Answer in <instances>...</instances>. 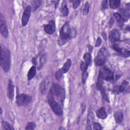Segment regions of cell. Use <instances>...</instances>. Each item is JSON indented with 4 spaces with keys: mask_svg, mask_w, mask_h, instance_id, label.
I'll return each mask as SVG.
<instances>
[{
    "mask_svg": "<svg viewBox=\"0 0 130 130\" xmlns=\"http://www.w3.org/2000/svg\"><path fill=\"white\" fill-rule=\"evenodd\" d=\"M0 63L4 71L7 72L9 71L11 64V55L10 51L4 46H1V57Z\"/></svg>",
    "mask_w": 130,
    "mask_h": 130,
    "instance_id": "1",
    "label": "cell"
},
{
    "mask_svg": "<svg viewBox=\"0 0 130 130\" xmlns=\"http://www.w3.org/2000/svg\"><path fill=\"white\" fill-rule=\"evenodd\" d=\"M59 35L60 40L59 42H60L59 44L60 45L66 43L70 39L72 36V31L68 23H65L62 27L59 32Z\"/></svg>",
    "mask_w": 130,
    "mask_h": 130,
    "instance_id": "2",
    "label": "cell"
},
{
    "mask_svg": "<svg viewBox=\"0 0 130 130\" xmlns=\"http://www.w3.org/2000/svg\"><path fill=\"white\" fill-rule=\"evenodd\" d=\"M50 92L53 96H56L61 102L63 101L65 98V92L58 84L54 83L51 88Z\"/></svg>",
    "mask_w": 130,
    "mask_h": 130,
    "instance_id": "3",
    "label": "cell"
},
{
    "mask_svg": "<svg viewBox=\"0 0 130 130\" xmlns=\"http://www.w3.org/2000/svg\"><path fill=\"white\" fill-rule=\"evenodd\" d=\"M109 56L108 52L106 48H102L99 51L95 59L96 64L98 66H102L105 63L106 58Z\"/></svg>",
    "mask_w": 130,
    "mask_h": 130,
    "instance_id": "4",
    "label": "cell"
},
{
    "mask_svg": "<svg viewBox=\"0 0 130 130\" xmlns=\"http://www.w3.org/2000/svg\"><path fill=\"white\" fill-rule=\"evenodd\" d=\"M53 95L52 94L51 92H50L49 96L48 98V103L52 109V110L53 111V112L57 115L60 116L62 114V111L59 105V104L54 100V99L53 98Z\"/></svg>",
    "mask_w": 130,
    "mask_h": 130,
    "instance_id": "5",
    "label": "cell"
},
{
    "mask_svg": "<svg viewBox=\"0 0 130 130\" xmlns=\"http://www.w3.org/2000/svg\"><path fill=\"white\" fill-rule=\"evenodd\" d=\"M32 101V97L26 94L18 95L16 99V104L18 106H26Z\"/></svg>",
    "mask_w": 130,
    "mask_h": 130,
    "instance_id": "6",
    "label": "cell"
},
{
    "mask_svg": "<svg viewBox=\"0 0 130 130\" xmlns=\"http://www.w3.org/2000/svg\"><path fill=\"white\" fill-rule=\"evenodd\" d=\"M100 74L101 75L103 79L107 81H112L114 80V75L112 71L107 68H103L100 72Z\"/></svg>",
    "mask_w": 130,
    "mask_h": 130,
    "instance_id": "7",
    "label": "cell"
},
{
    "mask_svg": "<svg viewBox=\"0 0 130 130\" xmlns=\"http://www.w3.org/2000/svg\"><path fill=\"white\" fill-rule=\"evenodd\" d=\"M0 30H1V33L3 37L7 38L8 35L7 26L5 18L2 14L0 15Z\"/></svg>",
    "mask_w": 130,
    "mask_h": 130,
    "instance_id": "8",
    "label": "cell"
},
{
    "mask_svg": "<svg viewBox=\"0 0 130 130\" xmlns=\"http://www.w3.org/2000/svg\"><path fill=\"white\" fill-rule=\"evenodd\" d=\"M31 13V7L30 6H28L25 9L23 16H22V25L23 26H26L28 24L30 17Z\"/></svg>",
    "mask_w": 130,
    "mask_h": 130,
    "instance_id": "9",
    "label": "cell"
},
{
    "mask_svg": "<svg viewBox=\"0 0 130 130\" xmlns=\"http://www.w3.org/2000/svg\"><path fill=\"white\" fill-rule=\"evenodd\" d=\"M45 32L48 34H53L55 30V25L53 20H51L44 27Z\"/></svg>",
    "mask_w": 130,
    "mask_h": 130,
    "instance_id": "10",
    "label": "cell"
},
{
    "mask_svg": "<svg viewBox=\"0 0 130 130\" xmlns=\"http://www.w3.org/2000/svg\"><path fill=\"white\" fill-rule=\"evenodd\" d=\"M109 37L110 40L112 42L118 41L120 39V34L119 31L116 29L113 30L110 33Z\"/></svg>",
    "mask_w": 130,
    "mask_h": 130,
    "instance_id": "11",
    "label": "cell"
},
{
    "mask_svg": "<svg viewBox=\"0 0 130 130\" xmlns=\"http://www.w3.org/2000/svg\"><path fill=\"white\" fill-rule=\"evenodd\" d=\"M119 15L123 19V21H127L129 17V9L121 8L119 10Z\"/></svg>",
    "mask_w": 130,
    "mask_h": 130,
    "instance_id": "12",
    "label": "cell"
},
{
    "mask_svg": "<svg viewBox=\"0 0 130 130\" xmlns=\"http://www.w3.org/2000/svg\"><path fill=\"white\" fill-rule=\"evenodd\" d=\"M14 85L13 84L12 81L11 79H10L9 81L8 86L7 95L10 99L13 100L14 98Z\"/></svg>",
    "mask_w": 130,
    "mask_h": 130,
    "instance_id": "13",
    "label": "cell"
},
{
    "mask_svg": "<svg viewBox=\"0 0 130 130\" xmlns=\"http://www.w3.org/2000/svg\"><path fill=\"white\" fill-rule=\"evenodd\" d=\"M49 83V79L47 77L44 78V80L42 81V83L41 84V93L43 94L46 93L47 90L48 89Z\"/></svg>",
    "mask_w": 130,
    "mask_h": 130,
    "instance_id": "14",
    "label": "cell"
},
{
    "mask_svg": "<svg viewBox=\"0 0 130 130\" xmlns=\"http://www.w3.org/2000/svg\"><path fill=\"white\" fill-rule=\"evenodd\" d=\"M97 115L100 119H105L107 117V115L105 111V108L101 107V108H100L97 112Z\"/></svg>",
    "mask_w": 130,
    "mask_h": 130,
    "instance_id": "15",
    "label": "cell"
},
{
    "mask_svg": "<svg viewBox=\"0 0 130 130\" xmlns=\"http://www.w3.org/2000/svg\"><path fill=\"white\" fill-rule=\"evenodd\" d=\"M71 60L70 59H67V61L64 63V64H63V66L62 67V68L61 69H60V70L62 71V72H63V73H66V72H67L70 69L71 66Z\"/></svg>",
    "mask_w": 130,
    "mask_h": 130,
    "instance_id": "16",
    "label": "cell"
},
{
    "mask_svg": "<svg viewBox=\"0 0 130 130\" xmlns=\"http://www.w3.org/2000/svg\"><path fill=\"white\" fill-rule=\"evenodd\" d=\"M114 116L117 123H120L122 122L123 115L122 112H121V111H117L115 112V113L114 114Z\"/></svg>",
    "mask_w": 130,
    "mask_h": 130,
    "instance_id": "17",
    "label": "cell"
},
{
    "mask_svg": "<svg viewBox=\"0 0 130 130\" xmlns=\"http://www.w3.org/2000/svg\"><path fill=\"white\" fill-rule=\"evenodd\" d=\"M120 1L119 0H111L109 1V6L111 9H116L119 7Z\"/></svg>",
    "mask_w": 130,
    "mask_h": 130,
    "instance_id": "18",
    "label": "cell"
},
{
    "mask_svg": "<svg viewBox=\"0 0 130 130\" xmlns=\"http://www.w3.org/2000/svg\"><path fill=\"white\" fill-rule=\"evenodd\" d=\"M36 73V69L35 66H33L30 70L28 74V80H30L33 79L34 76H35Z\"/></svg>",
    "mask_w": 130,
    "mask_h": 130,
    "instance_id": "19",
    "label": "cell"
},
{
    "mask_svg": "<svg viewBox=\"0 0 130 130\" xmlns=\"http://www.w3.org/2000/svg\"><path fill=\"white\" fill-rule=\"evenodd\" d=\"M103 79L101 75L99 74L98 78L97 80V83L96 85V88L97 90H100L103 88Z\"/></svg>",
    "mask_w": 130,
    "mask_h": 130,
    "instance_id": "20",
    "label": "cell"
},
{
    "mask_svg": "<svg viewBox=\"0 0 130 130\" xmlns=\"http://www.w3.org/2000/svg\"><path fill=\"white\" fill-rule=\"evenodd\" d=\"M114 16L115 17L116 19L117 20V21L119 25L121 26H122L123 25V22L124 21H123V19H122V18L121 17L119 14L118 13H115L114 14Z\"/></svg>",
    "mask_w": 130,
    "mask_h": 130,
    "instance_id": "21",
    "label": "cell"
},
{
    "mask_svg": "<svg viewBox=\"0 0 130 130\" xmlns=\"http://www.w3.org/2000/svg\"><path fill=\"white\" fill-rule=\"evenodd\" d=\"M101 95L103 97V98L106 101H107L108 102H109V98H108V96L105 91V88H102L101 90Z\"/></svg>",
    "mask_w": 130,
    "mask_h": 130,
    "instance_id": "22",
    "label": "cell"
},
{
    "mask_svg": "<svg viewBox=\"0 0 130 130\" xmlns=\"http://www.w3.org/2000/svg\"><path fill=\"white\" fill-rule=\"evenodd\" d=\"M2 126L5 129H10L12 130L14 129V128L9 123L7 122V121H3L2 122Z\"/></svg>",
    "mask_w": 130,
    "mask_h": 130,
    "instance_id": "23",
    "label": "cell"
},
{
    "mask_svg": "<svg viewBox=\"0 0 130 130\" xmlns=\"http://www.w3.org/2000/svg\"><path fill=\"white\" fill-rule=\"evenodd\" d=\"M128 81H125V80L123 81V82L122 83V84H121L120 85V86L119 87V89H118L119 91L120 92H123L125 90V89H126V88L127 87V86L128 85Z\"/></svg>",
    "mask_w": 130,
    "mask_h": 130,
    "instance_id": "24",
    "label": "cell"
},
{
    "mask_svg": "<svg viewBox=\"0 0 130 130\" xmlns=\"http://www.w3.org/2000/svg\"><path fill=\"white\" fill-rule=\"evenodd\" d=\"M41 4V1H33L32 2L33 10L34 11H35L40 6Z\"/></svg>",
    "mask_w": 130,
    "mask_h": 130,
    "instance_id": "25",
    "label": "cell"
},
{
    "mask_svg": "<svg viewBox=\"0 0 130 130\" xmlns=\"http://www.w3.org/2000/svg\"><path fill=\"white\" fill-rule=\"evenodd\" d=\"M83 58L85 60V62H86L88 64H89L91 61V56L90 53H86L85 54H84L83 56Z\"/></svg>",
    "mask_w": 130,
    "mask_h": 130,
    "instance_id": "26",
    "label": "cell"
},
{
    "mask_svg": "<svg viewBox=\"0 0 130 130\" xmlns=\"http://www.w3.org/2000/svg\"><path fill=\"white\" fill-rule=\"evenodd\" d=\"M36 127V124L34 122H29L26 127V129H34Z\"/></svg>",
    "mask_w": 130,
    "mask_h": 130,
    "instance_id": "27",
    "label": "cell"
},
{
    "mask_svg": "<svg viewBox=\"0 0 130 130\" xmlns=\"http://www.w3.org/2000/svg\"><path fill=\"white\" fill-rule=\"evenodd\" d=\"M89 64L86 62H82L80 64V69L82 71L84 72L86 71L88 67Z\"/></svg>",
    "mask_w": 130,
    "mask_h": 130,
    "instance_id": "28",
    "label": "cell"
},
{
    "mask_svg": "<svg viewBox=\"0 0 130 130\" xmlns=\"http://www.w3.org/2000/svg\"><path fill=\"white\" fill-rule=\"evenodd\" d=\"M89 9H90V4L88 2H86L85 4L84 9H83V15H86L89 13Z\"/></svg>",
    "mask_w": 130,
    "mask_h": 130,
    "instance_id": "29",
    "label": "cell"
},
{
    "mask_svg": "<svg viewBox=\"0 0 130 130\" xmlns=\"http://www.w3.org/2000/svg\"><path fill=\"white\" fill-rule=\"evenodd\" d=\"M63 74V72H62V71H61L60 69H59V70H58V71L56 72V73H55V77H56V79H57V80L60 79L62 77Z\"/></svg>",
    "mask_w": 130,
    "mask_h": 130,
    "instance_id": "30",
    "label": "cell"
},
{
    "mask_svg": "<svg viewBox=\"0 0 130 130\" xmlns=\"http://www.w3.org/2000/svg\"><path fill=\"white\" fill-rule=\"evenodd\" d=\"M62 13L64 16H66L69 14V10L67 6H64L62 10Z\"/></svg>",
    "mask_w": 130,
    "mask_h": 130,
    "instance_id": "31",
    "label": "cell"
},
{
    "mask_svg": "<svg viewBox=\"0 0 130 130\" xmlns=\"http://www.w3.org/2000/svg\"><path fill=\"white\" fill-rule=\"evenodd\" d=\"M88 77V72L86 71L83 72L82 74V83H84L86 81V80Z\"/></svg>",
    "mask_w": 130,
    "mask_h": 130,
    "instance_id": "32",
    "label": "cell"
},
{
    "mask_svg": "<svg viewBox=\"0 0 130 130\" xmlns=\"http://www.w3.org/2000/svg\"><path fill=\"white\" fill-rule=\"evenodd\" d=\"M113 48L115 50H116L117 52H118L122 53V49H121L120 47H119V46H118L117 44H113Z\"/></svg>",
    "mask_w": 130,
    "mask_h": 130,
    "instance_id": "33",
    "label": "cell"
},
{
    "mask_svg": "<svg viewBox=\"0 0 130 130\" xmlns=\"http://www.w3.org/2000/svg\"><path fill=\"white\" fill-rule=\"evenodd\" d=\"M93 128L94 129H101L102 128L100 123L94 122L93 123Z\"/></svg>",
    "mask_w": 130,
    "mask_h": 130,
    "instance_id": "34",
    "label": "cell"
},
{
    "mask_svg": "<svg viewBox=\"0 0 130 130\" xmlns=\"http://www.w3.org/2000/svg\"><path fill=\"white\" fill-rule=\"evenodd\" d=\"M80 1H79V0H77V1H75L73 4V7L74 9H76L80 5Z\"/></svg>",
    "mask_w": 130,
    "mask_h": 130,
    "instance_id": "35",
    "label": "cell"
},
{
    "mask_svg": "<svg viewBox=\"0 0 130 130\" xmlns=\"http://www.w3.org/2000/svg\"><path fill=\"white\" fill-rule=\"evenodd\" d=\"M108 7L107 6V1H104L102 3V9L104 10L107 9Z\"/></svg>",
    "mask_w": 130,
    "mask_h": 130,
    "instance_id": "36",
    "label": "cell"
},
{
    "mask_svg": "<svg viewBox=\"0 0 130 130\" xmlns=\"http://www.w3.org/2000/svg\"><path fill=\"white\" fill-rule=\"evenodd\" d=\"M102 43V40L101 39V38L100 37H98L97 40V41H96V44H95V46L96 47H98Z\"/></svg>",
    "mask_w": 130,
    "mask_h": 130,
    "instance_id": "37",
    "label": "cell"
},
{
    "mask_svg": "<svg viewBox=\"0 0 130 130\" xmlns=\"http://www.w3.org/2000/svg\"><path fill=\"white\" fill-rule=\"evenodd\" d=\"M129 51H125L122 53V56L125 57H127L129 56Z\"/></svg>",
    "mask_w": 130,
    "mask_h": 130,
    "instance_id": "38",
    "label": "cell"
},
{
    "mask_svg": "<svg viewBox=\"0 0 130 130\" xmlns=\"http://www.w3.org/2000/svg\"><path fill=\"white\" fill-rule=\"evenodd\" d=\"M89 52L90 53H91L93 51V46H92L91 45H89Z\"/></svg>",
    "mask_w": 130,
    "mask_h": 130,
    "instance_id": "39",
    "label": "cell"
}]
</instances>
